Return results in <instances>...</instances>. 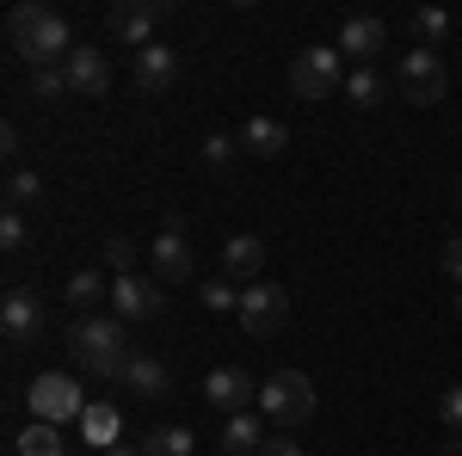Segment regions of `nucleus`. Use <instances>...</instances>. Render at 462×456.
<instances>
[{
    "mask_svg": "<svg viewBox=\"0 0 462 456\" xmlns=\"http://www.w3.org/2000/svg\"><path fill=\"white\" fill-rule=\"evenodd\" d=\"M6 43H13V56H25L32 69H62L74 50V32L69 19L56 13V6H37V0H25V6H13L6 13Z\"/></svg>",
    "mask_w": 462,
    "mask_h": 456,
    "instance_id": "f257e3e1",
    "label": "nucleus"
},
{
    "mask_svg": "<svg viewBox=\"0 0 462 456\" xmlns=\"http://www.w3.org/2000/svg\"><path fill=\"white\" fill-rule=\"evenodd\" d=\"M69 351L87 364V377L99 383H124V364H130V340H124V321L117 315H80L69 327Z\"/></svg>",
    "mask_w": 462,
    "mask_h": 456,
    "instance_id": "f03ea898",
    "label": "nucleus"
},
{
    "mask_svg": "<svg viewBox=\"0 0 462 456\" xmlns=\"http://www.w3.org/2000/svg\"><path fill=\"white\" fill-rule=\"evenodd\" d=\"M259 414L278 425V432L309 425V414H315V383H309L302 370H272V377L259 383Z\"/></svg>",
    "mask_w": 462,
    "mask_h": 456,
    "instance_id": "7ed1b4c3",
    "label": "nucleus"
},
{
    "mask_svg": "<svg viewBox=\"0 0 462 456\" xmlns=\"http://www.w3.org/2000/svg\"><path fill=\"white\" fill-rule=\"evenodd\" d=\"M346 87V56L339 43H309L290 56V93L296 99H333Z\"/></svg>",
    "mask_w": 462,
    "mask_h": 456,
    "instance_id": "20e7f679",
    "label": "nucleus"
},
{
    "mask_svg": "<svg viewBox=\"0 0 462 456\" xmlns=\"http://www.w3.org/2000/svg\"><path fill=\"white\" fill-rule=\"evenodd\" d=\"M25 407H32V420H43V425L87 420V401H80V383H74V377H62V370L37 377V383L25 388Z\"/></svg>",
    "mask_w": 462,
    "mask_h": 456,
    "instance_id": "39448f33",
    "label": "nucleus"
},
{
    "mask_svg": "<svg viewBox=\"0 0 462 456\" xmlns=\"http://www.w3.org/2000/svg\"><path fill=\"white\" fill-rule=\"evenodd\" d=\"M284 321H290V296H284V284H247L241 290V327H247L253 340H278L284 333Z\"/></svg>",
    "mask_w": 462,
    "mask_h": 456,
    "instance_id": "423d86ee",
    "label": "nucleus"
},
{
    "mask_svg": "<svg viewBox=\"0 0 462 456\" xmlns=\"http://www.w3.org/2000/svg\"><path fill=\"white\" fill-rule=\"evenodd\" d=\"M161 19H167V0H124V6H111V19H106V32L136 56V50H148V43H161Z\"/></svg>",
    "mask_w": 462,
    "mask_h": 456,
    "instance_id": "0eeeda50",
    "label": "nucleus"
},
{
    "mask_svg": "<svg viewBox=\"0 0 462 456\" xmlns=\"http://www.w3.org/2000/svg\"><path fill=\"white\" fill-rule=\"evenodd\" d=\"M148 259H154V278H161V284H191L198 259H191V241H185L179 216H167V228L148 241Z\"/></svg>",
    "mask_w": 462,
    "mask_h": 456,
    "instance_id": "6e6552de",
    "label": "nucleus"
},
{
    "mask_svg": "<svg viewBox=\"0 0 462 456\" xmlns=\"http://www.w3.org/2000/svg\"><path fill=\"white\" fill-rule=\"evenodd\" d=\"M444 87H450V74L438 62V50H407V56H401V93H407L413 106H438Z\"/></svg>",
    "mask_w": 462,
    "mask_h": 456,
    "instance_id": "1a4fd4ad",
    "label": "nucleus"
},
{
    "mask_svg": "<svg viewBox=\"0 0 462 456\" xmlns=\"http://www.w3.org/2000/svg\"><path fill=\"white\" fill-rule=\"evenodd\" d=\"M204 401H210L216 414L228 420V414H247V407H259V383H253L241 364H222V370H210V377H204Z\"/></svg>",
    "mask_w": 462,
    "mask_h": 456,
    "instance_id": "9d476101",
    "label": "nucleus"
},
{
    "mask_svg": "<svg viewBox=\"0 0 462 456\" xmlns=\"http://www.w3.org/2000/svg\"><path fill=\"white\" fill-rule=\"evenodd\" d=\"M130 80L143 87L148 99L173 93V80H179V50H173V43H148V50H136V56H130Z\"/></svg>",
    "mask_w": 462,
    "mask_h": 456,
    "instance_id": "9b49d317",
    "label": "nucleus"
},
{
    "mask_svg": "<svg viewBox=\"0 0 462 456\" xmlns=\"http://www.w3.org/2000/svg\"><path fill=\"white\" fill-rule=\"evenodd\" d=\"M0 333H6V346H37V333H43V302H37V290H6V302H0Z\"/></svg>",
    "mask_w": 462,
    "mask_h": 456,
    "instance_id": "f8f14e48",
    "label": "nucleus"
},
{
    "mask_svg": "<svg viewBox=\"0 0 462 456\" xmlns=\"http://www.w3.org/2000/svg\"><path fill=\"white\" fill-rule=\"evenodd\" d=\"M62 74H69L74 99H106L111 93V62H106V50H93V43H80L69 62H62Z\"/></svg>",
    "mask_w": 462,
    "mask_h": 456,
    "instance_id": "ddd939ff",
    "label": "nucleus"
},
{
    "mask_svg": "<svg viewBox=\"0 0 462 456\" xmlns=\"http://www.w3.org/2000/svg\"><path fill=\"white\" fill-rule=\"evenodd\" d=\"M161 302H167V296H161V278H117L111 284V315L124 321V327H130V321H154Z\"/></svg>",
    "mask_w": 462,
    "mask_h": 456,
    "instance_id": "4468645a",
    "label": "nucleus"
},
{
    "mask_svg": "<svg viewBox=\"0 0 462 456\" xmlns=\"http://www.w3.org/2000/svg\"><path fill=\"white\" fill-rule=\"evenodd\" d=\"M383 43H389V25L370 19V13H357V19H346V32H339V56H352L357 69H370L383 56Z\"/></svg>",
    "mask_w": 462,
    "mask_h": 456,
    "instance_id": "2eb2a0df",
    "label": "nucleus"
},
{
    "mask_svg": "<svg viewBox=\"0 0 462 456\" xmlns=\"http://www.w3.org/2000/svg\"><path fill=\"white\" fill-rule=\"evenodd\" d=\"M124 388H130L136 401H167V388H173V370H167L154 351H130V364H124Z\"/></svg>",
    "mask_w": 462,
    "mask_h": 456,
    "instance_id": "dca6fc26",
    "label": "nucleus"
},
{
    "mask_svg": "<svg viewBox=\"0 0 462 456\" xmlns=\"http://www.w3.org/2000/svg\"><path fill=\"white\" fill-rule=\"evenodd\" d=\"M265 444H272V438H265V414H228V420H222V451L228 456H259L265 451Z\"/></svg>",
    "mask_w": 462,
    "mask_h": 456,
    "instance_id": "f3484780",
    "label": "nucleus"
},
{
    "mask_svg": "<svg viewBox=\"0 0 462 456\" xmlns=\"http://www.w3.org/2000/svg\"><path fill=\"white\" fill-rule=\"evenodd\" d=\"M222 272L259 284V272H265V241H259V235H228V247H222Z\"/></svg>",
    "mask_w": 462,
    "mask_h": 456,
    "instance_id": "a211bd4d",
    "label": "nucleus"
},
{
    "mask_svg": "<svg viewBox=\"0 0 462 456\" xmlns=\"http://www.w3.org/2000/svg\"><path fill=\"white\" fill-rule=\"evenodd\" d=\"M241 148L259 154V161H272V154L290 148V130L278 124V117H247V124H241Z\"/></svg>",
    "mask_w": 462,
    "mask_h": 456,
    "instance_id": "6ab92c4d",
    "label": "nucleus"
},
{
    "mask_svg": "<svg viewBox=\"0 0 462 456\" xmlns=\"http://www.w3.org/2000/svg\"><path fill=\"white\" fill-rule=\"evenodd\" d=\"M69 302L80 309V315H99V302H111V278H106V272H93V265L74 272V278H69Z\"/></svg>",
    "mask_w": 462,
    "mask_h": 456,
    "instance_id": "aec40b11",
    "label": "nucleus"
},
{
    "mask_svg": "<svg viewBox=\"0 0 462 456\" xmlns=\"http://www.w3.org/2000/svg\"><path fill=\"white\" fill-rule=\"evenodd\" d=\"M13 456H69V444H62V432H56V425L32 420L19 438H13Z\"/></svg>",
    "mask_w": 462,
    "mask_h": 456,
    "instance_id": "412c9836",
    "label": "nucleus"
},
{
    "mask_svg": "<svg viewBox=\"0 0 462 456\" xmlns=\"http://www.w3.org/2000/svg\"><path fill=\"white\" fill-rule=\"evenodd\" d=\"M191 444H198L191 425H154L143 438V456H191Z\"/></svg>",
    "mask_w": 462,
    "mask_h": 456,
    "instance_id": "4be33fe9",
    "label": "nucleus"
},
{
    "mask_svg": "<svg viewBox=\"0 0 462 456\" xmlns=\"http://www.w3.org/2000/svg\"><path fill=\"white\" fill-rule=\"evenodd\" d=\"M198 296H204L210 315H241V290H235L228 278H204V284H198Z\"/></svg>",
    "mask_w": 462,
    "mask_h": 456,
    "instance_id": "5701e85b",
    "label": "nucleus"
},
{
    "mask_svg": "<svg viewBox=\"0 0 462 456\" xmlns=\"http://www.w3.org/2000/svg\"><path fill=\"white\" fill-rule=\"evenodd\" d=\"M43 204V179L37 173H6V210H37Z\"/></svg>",
    "mask_w": 462,
    "mask_h": 456,
    "instance_id": "b1692460",
    "label": "nucleus"
},
{
    "mask_svg": "<svg viewBox=\"0 0 462 456\" xmlns=\"http://www.w3.org/2000/svg\"><path fill=\"white\" fill-rule=\"evenodd\" d=\"M346 99H352L357 111H370L376 99H383V74H376V69H352V74H346Z\"/></svg>",
    "mask_w": 462,
    "mask_h": 456,
    "instance_id": "393cba45",
    "label": "nucleus"
},
{
    "mask_svg": "<svg viewBox=\"0 0 462 456\" xmlns=\"http://www.w3.org/2000/svg\"><path fill=\"white\" fill-rule=\"evenodd\" d=\"M25 93H32V99H43V106H50V99H69V74H62V69H32Z\"/></svg>",
    "mask_w": 462,
    "mask_h": 456,
    "instance_id": "a878e982",
    "label": "nucleus"
},
{
    "mask_svg": "<svg viewBox=\"0 0 462 456\" xmlns=\"http://www.w3.org/2000/svg\"><path fill=\"white\" fill-rule=\"evenodd\" d=\"M413 32H420V50H438V43H444V32H450V13L420 6V13H413Z\"/></svg>",
    "mask_w": 462,
    "mask_h": 456,
    "instance_id": "bb28decb",
    "label": "nucleus"
},
{
    "mask_svg": "<svg viewBox=\"0 0 462 456\" xmlns=\"http://www.w3.org/2000/svg\"><path fill=\"white\" fill-rule=\"evenodd\" d=\"M87 438H93V444H124V438H117V414H111V407H87Z\"/></svg>",
    "mask_w": 462,
    "mask_h": 456,
    "instance_id": "cd10ccee",
    "label": "nucleus"
},
{
    "mask_svg": "<svg viewBox=\"0 0 462 456\" xmlns=\"http://www.w3.org/2000/svg\"><path fill=\"white\" fill-rule=\"evenodd\" d=\"M438 420H444V438H462V383L438 395Z\"/></svg>",
    "mask_w": 462,
    "mask_h": 456,
    "instance_id": "c85d7f7f",
    "label": "nucleus"
},
{
    "mask_svg": "<svg viewBox=\"0 0 462 456\" xmlns=\"http://www.w3.org/2000/svg\"><path fill=\"white\" fill-rule=\"evenodd\" d=\"M106 265L117 272V278H136V241L111 235V241H106Z\"/></svg>",
    "mask_w": 462,
    "mask_h": 456,
    "instance_id": "c756f323",
    "label": "nucleus"
},
{
    "mask_svg": "<svg viewBox=\"0 0 462 456\" xmlns=\"http://www.w3.org/2000/svg\"><path fill=\"white\" fill-rule=\"evenodd\" d=\"M235 148H241L235 136H222V130H210V136H204V167H216V173H222V167L235 161Z\"/></svg>",
    "mask_w": 462,
    "mask_h": 456,
    "instance_id": "7c9ffc66",
    "label": "nucleus"
},
{
    "mask_svg": "<svg viewBox=\"0 0 462 456\" xmlns=\"http://www.w3.org/2000/svg\"><path fill=\"white\" fill-rule=\"evenodd\" d=\"M25 241H32V228H25V210H6V216H0V247H6V253H19Z\"/></svg>",
    "mask_w": 462,
    "mask_h": 456,
    "instance_id": "2f4dec72",
    "label": "nucleus"
},
{
    "mask_svg": "<svg viewBox=\"0 0 462 456\" xmlns=\"http://www.w3.org/2000/svg\"><path fill=\"white\" fill-rule=\"evenodd\" d=\"M444 272H450V278L462 284V235H457V241H450V247H444Z\"/></svg>",
    "mask_w": 462,
    "mask_h": 456,
    "instance_id": "473e14b6",
    "label": "nucleus"
},
{
    "mask_svg": "<svg viewBox=\"0 0 462 456\" xmlns=\"http://www.w3.org/2000/svg\"><path fill=\"white\" fill-rule=\"evenodd\" d=\"M259 456H302V444H290V438H272V444H265Z\"/></svg>",
    "mask_w": 462,
    "mask_h": 456,
    "instance_id": "72a5a7b5",
    "label": "nucleus"
},
{
    "mask_svg": "<svg viewBox=\"0 0 462 456\" xmlns=\"http://www.w3.org/2000/svg\"><path fill=\"white\" fill-rule=\"evenodd\" d=\"M0 154H19V124H0Z\"/></svg>",
    "mask_w": 462,
    "mask_h": 456,
    "instance_id": "f704fd0d",
    "label": "nucleus"
},
{
    "mask_svg": "<svg viewBox=\"0 0 462 456\" xmlns=\"http://www.w3.org/2000/svg\"><path fill=\"white\" fill-rule=\"evenodd\" d=\"M106 456H143V444H130V438H124V444H111Z\"/></svg>",
    "mask_w": 462,
    "mask_h": 456,
    "instance_id": "c9c22d12",
    "label": "nucleus"
},
{
    "mask_svg": "<svg viewBox=\"0 0 462 456\" xmlns=\"http://www.w3.org/2000/svg\"><path fill=\"white\" fill-rule=\"evenodd\" d=\"M69 456H80V451H69Z\"/></svg>",
    "mask_w": 462,
    "mask_h": 456,
    "instance_id": "e433bc0d",
    "label": "nucleus"
},
{
    "mask_svg": "<svg viewBox=\"0 0 462 456\" xmlns=\"http://www.w3.org/2000/svg\"><path fill=\"white\" fill-rule=\"evenodd\" d=\"M457 25H462V19H457Z\"/></svg>",
    "mask_w": 462,
    "mask_h": 456,
    "instance_id": "4c0bfd02",
    "label": "nucleus"
}]
</instances>
